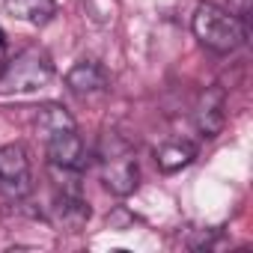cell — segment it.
<instances>
[{
    "label": "cell",
    "mask_w": 253,
    "mask_h": 253,
    "mask_svg": "<svg viewBox=\"0 0 253 253\" xmlns=\"http://www.w3.org/2000/svg\"><path fill=\"white\" fill-rule=\"evenodd\" d=\"M6 66V33L0 30V69Z\"/></svg>",
    "instance_id": "7c38bea8"
},
{
    "label": "cell",
    "mask_w": 253,
    "mask_h": 253,
    "mask_svg": "<svg viewBox=\"0 0 253 253\" xmlns=\"http://www.w3.org/2000/svg\"><path fill=\"white\" fill-rule=\"evenodd\" d=\"M48 220L63 232H81L89 220V206L78 197V191L63 188L48 209Z\"/></svg>",
    "instance_id": "8992f818"
},
{
    "label": "cell",
    "mask_w": 253,
    "mask_h": 253,
    "mask_svg": "<svg viewBox=\"0 0 253 253\" xmlns=\"http://www.w3.org/2000/svg\"><path fill=\"white\" fill-rule=\"evenodd\" d=\"M194 158H197V146L188 140H170L155 149V164L161 173H176V170L188 167Z\"/></svg>",
    "instance_id": "30bf717a"
},
{
    "label": "cell",
    "mask_w": 253,
    "mask_h": 253,
    "mask_svg": "<svg viewBox=\"0 0 253 253\" xmlns=\"http://www.w3.org/2000/svg\"><path fill=\"white\" fill-rule=\"evenodd\" d=\"M69 125H75V119L60 104H45L39 110V116H36V128L42 131V137L51 134V131H57V128H69Z\"/></svg>",
    "instance_id": "8fae6325"
},
{
    "label": "cell",
    "mask_w": 253,
    "mask_h": 253,
    "mask_svg": "<svg viewBox=\"0 0 253 253\" xmlns=\"http://www.w3.org/2000/svg\"><path fill=\"white\" fill-rule=\"evenodd\" d=\"M45 152H48V164L54 170H72V173H78L86 164V146H84V140H81L75 125L45 134Z\"/></svg>",
    "instance_id": "5b68a950"
},
{
    "label": "cell",
    "mask_w": 253,
    "mask_h": 253,
    "mask_svg": "<svg viewBox=\"0 0 253 253\" xmlns=\"http://www.w3.org/2000/svg\"><path fill=\"white\" fill-rule=\"evenodd\" d=\"M191 27H194V36L214 54H232L247 39L244 21L217 3H200Z\"/></svg>",
    "instance_id": "6da1fadb"
},
{
    "label": "cell",
    "mask_w": 253,
    "mask_h": 253,
    "mask_svg": "<svg viewBox=\"0 0 253 253\" xmlns=\"http://www.w3.org/2000/svg\"><path fill=\"white\" fill-rule=\"evenodd\" d=\"M54 78V63L42 48H24L0 75V92H36Z\"/></svg>",
    "instance_id": "3957f363"
},
{
    "label": "cell",
    "mask_w": 253,
    "mask_h": 253,
    "mask_svg": "<svg viewBox=\"0 0 253 253\" xmlns=\"http://www.w3.org/2000/svg\"><path fill=\"white\" fill-rule=\"evenodd\" d=\"M66 84L72 92L78 95H92V92H104L110 78L107 72L95 63V60H81L78 66H72V72L66 75Z\"/></svg>",
    "instance_id": "ba28073f"
},
{
    "label": "cell",
    "mask_w": 253,
    "mask_h": 253,
    "mask_svg": "<svg viewBox=\"0 0 253 253\" xmlns=\"http://www.w3.org/2000/svg\"><path fill=\"white\" fill-rule=\"evenodd\" d=\"M6 15L27 21L33 27H45L54 15H57V3L54 0H3Z\"/></svg>",
    "instance_id": "9c48e42d"
},
{
    "label": "cell",
    "mask_w": 253,
    "mask_h": 253,
    "mask_svg": "<svg viewBox=\"0 0 253 253\" xmlns=\"http://www.w3.org/2000/svg\"><path fill=\"white\" fill-rule=\"evenodd\" d=\"M194 119H197V128L206 134V137H217L223 122H226V98H223V89L211 86L200 95L197 101V110H194Z\"/></svg>",
    "instance_id": "52a82bcc"
},
{
    "label": "cell",
    "mask_w": 253,
    "mask_h": 253,
    "mask_svg": "<svg viewBox=\"0 0 253 253\" xmlns=\"http://www.w3.org/2000/svg\"><path fill=\"white\" fill-rule=\"evenodd\" d=\"M98 167H101V182L107 185L110 194L128 197L137 191L140 170L134 161V149L128 140H122L116 131H107L98 143Z\"/></svg>",
    "instance_id": "7a4b0ae2"
},
{
    "label": "cell",
    "mask_w": 253,
    "mask_h": 253,
    "mask_svg": "<svg viewBox=\"0 0 253 253\" xmlns=\"http://www.w3.org/2000/svg\"><path fill=\"white\" fill-rule=\"evenodd\" d=\"M30 188H33V173L24 146L18 143L0 146V197L21 200L30 194Z\"/></svg>",
    "instance_id": "277c9868"
}]
</instances>
